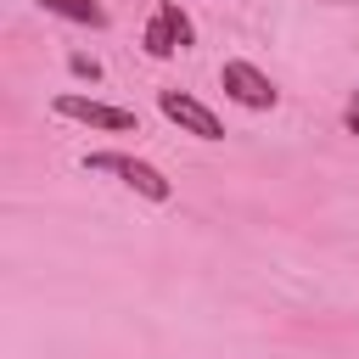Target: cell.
<instances>
[{
	"mask_svg": "<svg viewBox=\"0 0 359 359\" xmlns=\"http://www.w3.org/2000/svg\"><path fill=\"white\" fill-rule=\"evenodd\" d=\"M84 168H90V174H118V180H123L129 191H140L146 202H168V196H174V185H168L151 163L123 157V151H90V157H84Z\"/></svg>",
	"mask_w": 359,
	"mask_h": 359,
	"instance_id": "1",
	"label": "cell"
},
{
	"mask_svg": "<svg viewBox=\"0 0 359 359\" xmlns=\"http://www.w3.org/2000/svg\"><path fill=\"white\" fill-rule=\"evenodd\" d=\"M157 107H163V118L180 123L185 135H196V140H224V123H219L196 95H185V90H157Z\"/></svg>",
	"mask_w": 359,
	"mask_h": 359,
	"instance_id": "5",
	"label": "cell"
},
{
	"mask_svg": "<svg viewBox=\"0 0 359 359\" xmlns=\"http://www.w3.org/2000/svg\"><path fill=\"white\" fill-rule=\"evenodd\" d=\"M50 107H56L62 118H73V123H90V129H107V135H129V129H140L129 107H107V101H95V95H79V90L56 95Z\"/></svg>",
	"mask_w": 359,
	"mask_h": 359,
	"instance_id": "3",
	"label": "cell"
},
{
	"mask_svg": "<svg viewBox=\"0 0 359 359\" xmlns=\"http://www.w3.org/2000/svg\"><path fill=\"white\" fill-rule=\"evenodd\" d=\"M67 67H73L79 79H101V62H95V56H84V50H73V56H67Z\"/></svg>",
	"mask_w": 359,
	"mask_h": 359,
	"instance_id": "7",
	"label": "cell"
},
{
	"mask_svg": "<svg viewBox=\"0 0 359 359\" xmlns=\"http://www.w3.org/2000/svg\"><path fill=\"white\" fill-rule=\"evenodd\" d=\"M219 84H224V95H230V101H241V107H252V112H269V107L280 101V90L269 84V73H258V67H252V62H241V56L219 67Z\"/></svg>",
	"mask_w": 359,
	"mask_h": 359,
	"instance_id": "4",
	"label": "cell"
},
{
	"mask_svg": "<svg viewBox=\"0 0 359 359\" xmlns=\"http://www.w3.org/2000/svg\"><path fill=\"white\" fill-rule=\"evenodd\" d=\"M342 123H348V135H359V90L348 95V107H342Z\"/></svg>",
	"mask_w": 359,
	"mask_h": 359,
	"instance_id": "8",
	"label": "cell"
},
{
	"mask_svg": "<svg viewBox=\"0 0 359 359\" xmlns=\"http://www.w3.org/2000/svg\"><path fill=\"white\" fill-rule=\"evenodd\" d=\"M45 11L67 17V22H84V28H107V6L101 0H39Z\"/></svg>",
	"mask_w": 359,
	"mask_h": 359,
	"instance_id": "6",
	"label": "cell"
},
{
	"mask_svg": "<svg viewBox=\"0 0 359 359\" xmlns=\"http://www.w3.org/2000/svg\"><path fill=\"white\" fill-rule=\"evenodd\" d=\"M196 39V28H191V17L174 6V0H157V11H151V22H146V34H140V45H146V56H174V50H185Z\"/></svg>",
	"mask_w": 359,
	"mask_h": 359,
	"instance_id": "2",
	"label": "cell"
}]
</instances>
